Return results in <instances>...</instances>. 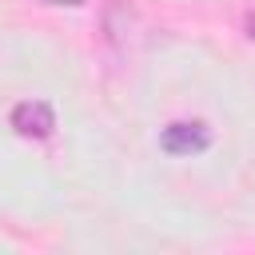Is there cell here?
Listing matches in <instances>:
<instances>
[{"mask_svg": "<svg viewBox=\"0 0 255 255\" xmlns=\"http://www.w3.org/2000/svg\"><path fill=\"white\" fill-rule=\"evenodd\" d=\"M159 147H163L167 155H179V159L199 155V151L211 147V128H207L203 120H171V124L159 131Z\"/></svg>", "mask_w": 255, "mask_h": 255, "instance_id": "cell-1", "label": "cell"}, {"mask_svg": "<svg viewBox=\"0 0 255 255\" xmlns=\"http://www.w3.org/2000/svg\"><path fill=\"white\" fill-rule=\"evenodd\" d=\"M100 32H104V40H108L116 52H124V48L135 40V32H139V12H135V4H131V0H108L104 12H100Z\"/></svg>", "mask_w": 255, "mask_h": 255, "instance_id": "cell-2", "label": "cell"}, {"mask_svg": "<svg viewBox=\"0 0 255 255\" xmlns=\"http://www.w3.org/2000/svg\"><path fill=\"white\" fill-rule=\"evenodd\" d=\"M8 124L16 128V135L24 139H48L56 131V112L44 104V100H20L8 116Z\"/></svg>", "mask_w": 255, "mask_h": 255, "instance_id": "cell-3", "label": "cell"}, {"mask_svg": "<svg viewBox=\"0 0 255 255\" xmlns=\"http://www.w3.org/2000/svg\"><path fill=\"white\" fill-rule=\"evenodd\" d=\"M40 4H48V8H84L88 0H40Z\"/></svg>", "mask_w": 255, "mask_h": 255, "instance_id": "cell-4", "label": "cell"}]
</instances>
